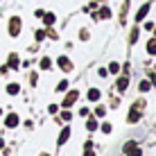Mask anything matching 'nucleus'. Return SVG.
<instances>
[{"instance_id": "3", "label": "nucleus", "mask_w": 156, "mask_h": 156, "mask_svg": "<svg viewBox=\"0 0 156 156\" xmlns=\"http://www.w3.org/2000/svg\"><path fill=\"white\" fill-rule=\"evenodd\" d=\"M140 106H143L140 102H138V104H133V109L129 111V115H127V120H129V122H138V120H140V115H143Z\"/></svg>"}, {"instance_id": "4", "label": "nucleus", "mask_w": 156, "mask_h": 156, "mask_svg": "<svg viewBox=\"0 0 156 156\" xmlns=\"http://www.w3.org/2000/svg\"><path fill=\"white\" fill-rule=\"evenodd\" d=\"M149 9H152V5H149V2H145V5H143V7H140V9H138V14H136V20H138V23H143V20H145V18H147V14H149Z\"/></svg>"}, {"instance_id": "10", "label": "nucleus", "mask_w": 156, "mask_h": 156, "mask_svg": "<svg viewBox=\"0 0 156 156\" xmlns=\"http://www.w3.org/2000/svg\"><path fill=\"white\" fill-rule=\"evenodd\" d=\"M86 129H88V131H95V129H100L98 118H88V120H86Z\"/></svg>"}, {"instance_id": "20", "label": "nucleus", "mask_w": 156, "mask_h": 156, "mask_svg": "<svg viewBox=\"0 0 156 156\" xmlns=\"http://www.w3.org/2000/svg\"><path fill=\"white\" fill-rule=\"evenodd\" d=\"M106 115V109L104 106H98V109H95V118H104Z\"/></svg>"}, {"instance_id": "5", "label": "nucleus", "mask_w": 156, "mask_h": 156, "mask_svg": "<svg viewBox=\"0 0 156 156\" xmlns=\"http://www.w3.org/2000/svg\"><path fill=\"white\" fill-rule=\"evenodd\" d=\"M115 88L120 90V93H125V90L129 88V75H122V77L118 79V82H115Z\"/></svg>"}, {"instance_id": "11", "label": "nucleus", "mask_w": 156, "mask_h": 156, "mask_svg": "<svg viewBox=\"0 0 156 156\" xmlns=\"http://www.w3.org/2000/svg\"><path fill=\"white\" fill-rule=\"evenodd\" d=\"M95 18H98V20H102V18H111V9H109V7H102L100 12L95 14Z\"/></svg>"}, {"instance_id": "9", "label": "nucleus", "mask_w": 156, "mask_h": 156, "mask_svg": "<svg viewBox=\"0 0 156 156\" xmlns=\"http://www.w3.org/2000/svg\"><path fill=\"white\" fill-rule=\"evenodd\" d=\"M57 63H59V66H61L66 73H68V70H73V63H70V59H68V57H59V59H57Z\"/></svg>"}, {"instance_id": "16", "label": "nucleus", "mask_w": 156, "mask_h": 156, "mask_svg": "<svg viewBox=\"0 0 156 156\" xmlns=\"http://www.w3.org/2000/svg\"><path fill=\"white\" fill-rule=\"evenodd\" d=\"M88 100H90V102H98V100H100V90H98V88H90V90H88Z\"/></svg>"}, {"instance_id": "30", "label": "nucleus", "mask_w": 156, "mask_h": 156, "mask_svg": "<svg viewBox=\"0 0 156 156\" xmlns=\"http://www.w3.org/2000/svg\"><path fill=\"white\" fill-rule=\"evenodd\" d=\"M154 39H156V27H154Z\"/></svg>"}, {"instance_id": "29", "label": "nucleus", "mask_w": 156, "mask_h": 156, "mask_svg": "<svg viewBox=\"0 0 156 156\" xmlns=\"http://www.w3.org/2000/svg\"><path fill=\"white\" fill-rule=\"evenodd\" d=\"M5 147V140H2V138H0V149H2Z\"/></svg>"}, {"instance_id": "26", "label": "nucleus", "mask_w": 156, "mask_h": 156, "mask_svg": "<svg viewBox=\"0 0 156 156\" xmlns=\"http://www.w3.org/2000/svg\"><path fill=\"white\" fill-rule=\"evenodd\" d=\"M48 111H50V113H52V115H55V113H57V111H59V106H57V104H50V106H48Z\"/></svg>"}, {"instance_id": "15", "label": "nucleus", "mask_w": 156, "mask_h": 156, "mask_svg": "<svg viewBox=\"0 0 156 156\" xmlns=\"http://www.w3.org/2000/svg\"><path fill=\"white\" fill-rule=\"evenodd\" d=\"M7 93H9V95H18V93H20V86H18V84H9V86H7Z\"/></svg>"}, {"instance_id": "28", "label": "nucleus", "mask_w": 156, "mask_h": 156, "mask_svg": "<svg viewBox=\"0 0 156 156\" xmlns=\"http://www.w3.org/2000/svg\"><path fill=\"white\" fill-rule=\"evenodd\" d=\"M84 156H95V152H93V147H90V149H84Z\"/></svg>"}, {"instance_id": "8", "label": "nucleus", "mask_w": 156, "mask_h": 156, "mask_svg": "<svg viewBox=\"0 0 156 156\" xmlns=\"http://www.w3.org/2000/svg\"><path fill=\"white\" fill-rule=\"evenodd\" d=\"M68 138H70V127H63L61 133H59V138H57V145H66Z\"/></svg>"}, {"instance_id": "24", "label": "nucleus", "mask_w": 156, "mask_h": 156, "mask_svg": "<svg viewBox=\"0 0 156 156\" xmlns=\"http://www.w3.org/2000/svg\"><path fill=\"white\" fill-rule=\"evenodd\" d=\"M70 118H73V113H70V111H61V120H63V122H68Z\"/></svg>"}, {"instance_id": "25", "label": "nucleus", "mask_w": 156, "mask_h": 156, "mask_svg": "<svg viewBox=\"0 0 156 156\" xmlns=\"http://www.w3.org/2000/svg\"><path fill=\"white\" fill-rule=\"evenodd\" d=\"M100 129H102L104 133H111V129H113V127H111L109 122H104V125H100Z\"/></svg>"}, {"instance_id": "2", "label": "nucleus", "mask_w": 156, "mask_h": 156, "mask_svg": "<svg viewBox=\"0 0 156 156\" xmlns=\"http://www.w3.org/2000/svg\"><path fill=\"white\" fill-rule=\"evenodd\" d=\"M20 27H23V23H20L18 16L9 18V36H18V34H20Z\"/></svg>"}, {"instance_id": "23", "label": "nucleus", "mask_w": 156, "mask_h": 156, "mask_svg": "<svg viewBox=\"0 0 156 156\" xmlns=\"http://www.w3.org/2000/svg\"><path fill=\"white\" fill-rule=\"evenodd\" d=\"M66 88H68V82H66V79L57 84V90H59V93H61V90H66Z\"/></svg>"}, {"instance_id": "18", "label": "nucleus", "mask_w": 156, "mask_h": 156, "mask_svg": "<svg viewBox=\"0 0 156 156\" xmlns=\"http://www.w3.org/2000/svg\"><path fill=\"white\" fill-rule=\"evenodd\" d=\"M136 41H138V27H133V30H131V34H129V43L133 45Z\"/></svg>"}, {"instance_id": "32", "label": "nucleus", "mask_w": 156, "mask_h": 156, "mask_svg": "<svg viewBox=\"0 0 156 156\" xmlns=\"http://www.w3.org/2000/svg\"><path fill=\"white\" fill-rule=\"evenodd\" d=\"M154 77H156V68H154Z\"/></svg>"}, {"instance_id": "21", "label": "nucleus", "mask_w": 156, "mask_h": 156, "mask_svg": "<svg viewBox=\"0 0 156 156\" xmlns=\"http://www.w3.org/2000/svg\"><path fill=\"white\" fill-rule=\"evenodd\" d=\"M34 39H36V41H43V39H45V32H43V30H36V32H34Z\"/></svg>"}, {"instance_id": "31", "label": "nucleus", "mask_w": 156, "mask_h": 156, "mask_svg": "<svg viewBox=\"0 0 156 156\" xmlns=\"http://www.w3.org/2000/svg\"><path fill=\"white\" fill-rule=\"evenodd\" d=\"M41 156H50V154H41Z\"/></svg>"}, {"instance_id": "27", "label": "nucleus", "mask_w": 156, "mask_h": 156, "mask_svg": "<svg viewBox=\"0 0 156 156\" xmlns=\"http://www.w3.org/2000/svg\"><path fill=\"white\" fill-rule=\"evenodd\" d=\"M43 14H45L43 9H36V12H34V16H36V18H43Z\"/></svg>"}, {"instance_id": "19", "label": "nucleus", "mask_w": 156, "mask_h": 156, "mask_svg": "<svg viewBox=\"0 0 156 156\" xmlns=\"http://www.w3.org/2000/svg\"><path fill=\"white\" fill-rule=\"evenodd\" d=\"M50 66H52V61H50L48 57H43V59H41V68H43V70H48Z\"/></svg>"}, {"instance_id": "6", "label": "nucleus", "mask_w": 156, "mask_h": 156, "mask_svg": "<svg viewBox=\"0 0 156 156\" xmlns=\"http://www.w3.org/2000/svg\"><path fill=\"white\" fill-rule=\"evenodd\" d=\"M18 122H20V118L16 115V113H9L7 118H5V127H9V129H14V127H18Z\"/></svg>"}, {"instance_id": "17", "label": "nucleus", "mask_w": 156, "mask_h": 156, "mask_svg": "<svg viewBox=\"0 0 156 156\" xmlns=\"http://www.w3.org/2000/svg\"><path fill=\"white\" fill-rule=\"evenodd\" d=\"M147 52H149V55H156V39L147 41Z\"/></svg>"}, {"instance_id": "1", "label": "nucleus", "mask_w": 156, "mask_h": 156, "mask_svg": "<svg viewBox=\"0 0 156 156\" xmlns=\"http://www.w3.org/2000/svg\"><path fill=\"white\" fill-rule=\"evenodd\" d=\"M125 156H143V152H140V147H138L136 140H129L125 145Z\"/></svg>"}, {"instance_id": "12", "label": "nucleus", "mask_w": 156, "mask_h": 156, "mask_svg": "<svg viewBox=\"0 0 156 156\" xmlns=\"http://www.w3.org/2000/svg\"><path fill=\"white\" fill-rule=\"evenodd\" d=\"M55 20H57V16H55V14H50V12L43 14V23H45L48 27H52V25H55Z\"/></svg>"}, {"instance_id": "22", "label": "nucleus", "mask_w": 156, "mask_h": 156, "mask_svg": "<svg viewBox=\"0 0 156 156\" xmlns=\"http://www.w3.org/2000/svg\"><path fill=\"white\" fill-rule=\"evenodd\" d=\"M118 70H120V63L111 61V66H109V70H106V73H118Z\"/></svg>"}, {"instance_id": "33", "label": "nucleus", "mask_w": 156, "mask_h": 156, "mask_svg": "<svg viewBox=\"0 0 156 156\" xmlns=\"http://www.w3.org/2000/svg\"><path fill=\"white\" fill-rule=\"evenodd\" d=\"M0 115H2V109H0Z\"/></svg>"}, {"instance_id": "14", "label": "nucleus", "mask_w": 156, "mask_h": 156, "mask_svg": "<svg viewBox=\"0 0 156 156\" xmlns=\"http://www.w3.org/2000/svg\"><path fill=\"white\" fill-rule=\"evenodd\" d=\"M149 88H152V84H149V82H147V79H143V82H140V84H138V90H140V93H147V90H149Z\"/></svg>"}, {"instance_id": "7", "label": "nucleus", "mask_w": 156, "mask_h": 156, "mask_svg": "<svg viewBox=\"0 0 156 156\" xmlns=\"http://www.w3.org/2000/svg\"><path fill=\"white\" fill-rule=\"evenodd\" d=\"M77 98H79V93H77V90H70V93L66 95V100H63V106H66V109H68V106H73L75 102H77Z\"/></svg>"}, {"instance_id": "13", "label": "nucleus", "mask_w": 156, "mask_h": 156, "mask_svg": "<svg viewBox=\"0 0 156 156\" xmlns=\"http://www.w3.org/2000/svg\"><path fill=\"white\" fill-rule=\"evenodd\" d=\"M9 68H18V55H16V52H12V55H9V63H7Z\"/></svg>"}]
</instances>
